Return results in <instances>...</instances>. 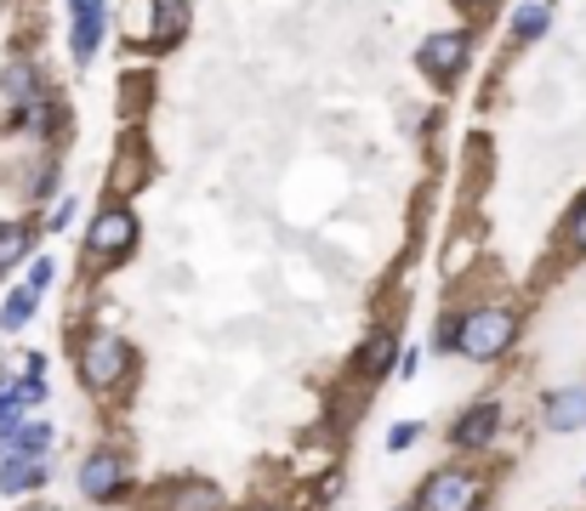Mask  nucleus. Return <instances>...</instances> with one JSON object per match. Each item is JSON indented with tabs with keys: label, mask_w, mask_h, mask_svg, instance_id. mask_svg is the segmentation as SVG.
<instances>
[{
	"label": "nucleus",
	"mask_w": 586,
	"mask_h": 511,
	"mask_svg": "<svg viewBox=\"0 0 586 511\" xmlns=\"http://www.w3.org/2000/svg\"><path fill=\"white\" fill-rule=\"evenodd\" d=\"M518 335V319L507 313V307H478V313H467L456 324V352L478 358V364H490V358H501Z\"/></svg>",
	"instance_id": "1"
},
{
	"label": "nucleus",
	"mask_w": 586,
	"mask_h": 511,
	"mask_svg": "<svg viewBox=\"0 0 586 511\" xmlns=\"http://www.w3.org/2000/svg\"><path fill=\"white\" fill-rule=\"evenodd\" d=\"M467 58H473V34L467 29H438V34H427L416 46V69L427 80H438V86H450L467 69Z\"/></svg>",
	"instance_id": "2"
},
{
	"label": "nucleus",
	"mask_w": 586,
	"mask_h": 511,
	"mask_svg": "<svg viewBox=\"0 0 586 511\" xmlns=\"http://www.w3.org/2000/svg\"><path fill=\"white\" fill-rule=\"evenodd\" d=\"M126 370H131V347H126L120 335H109V330L86 335V347H80V381H86L91 392H109Z\"/></svg>",
	"instance_id": "3"
},
{
	"label": "nucleus",
	"mask_w": 586,
	"mask_h": 511,
	"mask_svg": "<svg viewBox=\"0 0 586 511\" xmlns=\"http://www.w3.org/2000/svg\"><path fill=\"white\" fill-rule=\"evenodd\" d=\"M478 478L473 472H461V467H445V472H433L427 483H421V500H416V511H478Z\"/></svg>",
	"instance_id": "4"
},
{
	"label": "nucleus",
	"mask_w": 586,
	"mask_h": 511,
	"mask_svg": "<svg viewBox=\"0 0 586 511\" xmlns=\"http://www.w3.org/2000/svg\"><path fill=\"white\" fill-rule=\"evenodd\" d=\"M86 244H91L97 255H131V244H137V217L126 211V204H109L103 217H91Z\"/></svg>",
	"instance_id": "5"
},
{
	"label": "nucleus",
	"mask_w": 586,
	"mask_h": 511,
	"mask_svg": "<svg viewBox=\"0 0 586 511\" xmlns=\"http://www.w3.org/2000/svg\"><path fill=\"white\" fill-rule=\"evenodd\" d=\"M120 483H126V460H120V454L97 449V454L80 460V494H91V500H115Z\"/></svg>",
	"instance_id": "6"
},
{
	"label": "nucleus",
	"mask_w": 586,
	"mask_h": 511,
	"mask_svg": "<svg viewBox=\"0 0 586 511\" xmlns=\"http://www.w3.org/2000/svg\"><path fill=\"white\" fill-rule=\"evenodd\" d=\"M75 7V63H91L103 46V23H109V0H69Z\"/></svg>",
	"instance_id": "7"
},
{
	"label": "nucleus",
	"mask_w": 586,
	"mask_h": 511,
	"mask_svg": "<svg viewBox=\"0 0 586 511\" xmlns=\"http://www.w3.org/2000/svg\"><path fill=\"white\" fill-rule=\"evenodd\" d=\"M496 427H501V403H473L467 415L450 427V443L456 449H490L496 443Z\"/></svg>",
	"instance_id": "8"
},
{
	"label": "nucleus",
	"mask_w": 586,
	"mask_h": 511,
	"mask_svg": "<svg viewBox=\"0 0 586 511\" xmlns=\"http://www.w3.org/2000/svg\"><path fill=\"white\" fill-rule=\"evenodd\" d=\"M40 483H46L40 454H18V449L0 454V489L7 494H23V489H40Z\"/></svg>",
	"instance_id": "9"
},
{
	"label": "nucleus",
	"mask_w": 586,
	"mask_h": 511,
	"mask_svg": "<svg viewBox=\"0 0 586 511\" xmlns=\"http://www.w3.org/2000/svg\"><path fill=\"white\" fill-rule=\"evenodd\" d=\"M547 427L553 432H580L586 427V387H564L547 398Z\"/></svg>",
	"instance_id": "10"
},
{
	"label": "nucleus",
	"mask_w": 586,
	"mask_h": 511,
	"mask_svg": "<svg viewBox=\"0 0 586 511\" xmlns=\"http://www.w3.org/2000/svg\"><path fill=\"white\" fill-rule=\"evenodd\" d=\"M547 23H553V12H547V0H524V7L513 12V40H542L547 34Z\"/></svg>",
	"instance_id": "11"
},
{
	"label": "nucleus",
	"mask_w": 586,
	"mask_h": 511,
	"mask_svg": "<svg viewBox=\"0 0 586 511\" xmlns=\"http://www.w3.org/2000/svg\"><path fill=\"white\" fill-rule=\"evenodd\" d=\"M7 97H12V109H29V102H40V74H34V63H7Z\"/></svg>",
	"instance_id": "12"
},
{
	"label": "nucleus",
	"mask_w": 586,
	"mask_h": 511,
	"mask_svg": "<svg viewBox=\"0 0 586 511\" xmlns=\"http://www.w3.org/2000/svg\"><path fill=\"white\" fill-rule=\"evenodd\" d=\"M34 301H40V290H29V284H23V290H12V295H7V307H0V330H7V335H12V330H23V324L34 319Z\"/></svg>",
	"instance_id": "13"
},
{
	"label": "nucleus",
	"mask_w": 586,
	"mask_h": 511,
	"mask_svg": "<svg viewBox=\"0 0 586 511\" xmlns=\"http://www.w3.org/2000/svg\"><path fill=\"white\" fill-rule=\"evenodd\" d=\"M182 23H188V0H155V40H177L182 34Z\"/></svg>",
	"instance_id": "14"
},
{
	"label": "nucleus",
	"mask_w": 586,
	"mask_h": 511,
	"mask_svg": "<svg viewBox=\"0 0 586 511\" xmlns=\"http://www.w3.org/2000/svg\"><path fill=\"white\" fill-rule=\"evenodd\" d=\"M171 511H222V494L211 483H182L171 494Z\"/></svg>",
	"instance_id": "15"
},
{
	"label": "nucleus",
	"mask_w": 586,
	"mask_h": 511,
	"mask_svg": "<svg viewBox=\"0 0 586 511\" xmlns=\"http://www.w3.org/2000/svg\"><path fill=\"white\" fill-rule=\"evenodd\" d=\"M394 352H399V341L387 335V330H376V335H370V347H365V370H370V375L394 370Z\"/></svg>",
	"instance_id": "16"
},
{
	"label": "nucleus",
	"mask_w": 586,
	"mask_h": 511,
	"mask_svg": "<svg viewBox=\"0 0 586 511\" xmlns=\"http://www.w3.org/2000/svg\"><path fill=\"white\" fill-rule=\"evenodd\" d=\"M46 443H52V427H40V421H29L7 438V449H18V454H46Z\"/></svg>",
	"instance_id": "17"
},
{
	"label": "nucleus",
	"mask_w": 586,
	"mask_h": 511,
	"mask_svg": "<svg viewBox=\"0 0 586 511\" xmlns=\"http://www.w3.org/2000/svg\"><path fill=\"white\" fill-rule=\"evenodd\" d=\"M29 239H34V233H29L23 222H7V228H0V268H12L18 255L29 250Z\"/></svg>",
	"instance_id": "18"
},
{
	"label": "nucleus",
	"mask_w": 586,
	"mask_h": 511,
	"mask_svg": "<svg viewBox=\"0 0 586 511\" xmlns=\"http://www.w3.org/2000/svg\"><path fill=\"white\" fill-rule=\"evenodd\" d=\"M416 438H421V427H416V421H399L394 432H387V449H394V454H399V449H410Z\"/></svg>",
	"instance_id": "19"
},
{
	"label": "nucleus",
	"mask_w": 586,
	"mask_h": 511,
	"mask_svg": "<svg viewBox=\"0 0 586 511\" xmlns=\"http://www.w3.org/2000/svg\"><path fill=\"white\" fill-rule=\"evenodd\" d=\"M52 273H58L52 262H34L29 268V290H52Z\"/></svg>",
	"instance_id": "20"
},
{
	"label": "nucleus",
	"mask_w": 586,
	"mask_h": 511,
	"mask_svg": "<svg viewBox=\"0 0 586 511\" xmlns=\"http://www.w3.org/2000/svg\"><path fill=\"white\" fill-rule=\"evenodd\" d=\"M569 239H575V250H586V199H580V211H575V222H569Z\"/></svg>",
	"instance_id": "21"
},
{
	"label": "nucleus",
	"mask_w": 586,
	"mask_h": 511,
	"mask_svg": "<svg viewBox=\"0 0 586 511\" xmlns=\"http://www.w3.org/2000/svg\"><path fill=\"white\" fill-rule=\"evenodd\" d=\"M461 7H473V12H484V7H496V0H461Z\"/></svg>",
	"instance_id": "22"
},
{
	"label": "nucleus",
	"mask_w": 586,
	"mask_h": 511,
	"mask_svg": "<svg viewBox=\"0 0 586 511\" xmlns=\"http://www.w3.org/2000/svg\"><path fill=\"white\" fill-rule=\"evenodd\" d=\"M29 511H58V505H29Z\"/></svg>",
	"instance_id": "23"
},
{
	"label": "nucleus",
	"mask_w": 586,
	"mask_h": 511,
	"mask_svg": "<svg viewBox=\"0 0 586 511\" xmlns=\"http://www.w3.org/2000/svg\"><path fill=\"white\" fill-rule=\"evenodd\" d=\"M405 511H416V505H405Z\"/></svg>",
	"instance_id": "24"
}]
</instances>
